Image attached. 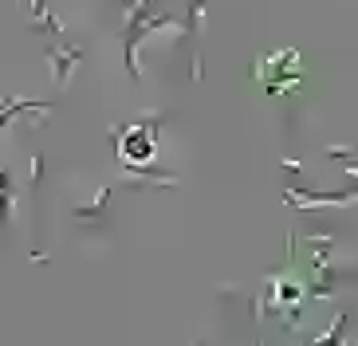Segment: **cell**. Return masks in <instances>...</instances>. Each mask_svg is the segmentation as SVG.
<instances>
[{
    "label": "cell",
    "instance_id": "1",
    "mask_svg": "<svg viewBox=\"0 0 358 346\" xmlns=\"http://www.w3.org/2000/svg\"><path fill=\"white\" fill-rule=\"evenodd\" d=\"M122 157H127V161H138V166H142V161H150V157H154V130H150V126H130L127 134H122Z\"/></svg>",
    "mask_w": 358,
    "mask_h": 346
}]
</instances>
